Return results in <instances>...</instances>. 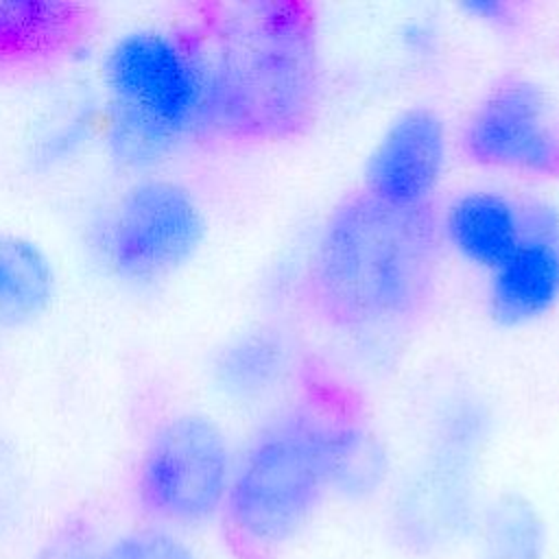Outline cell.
I'll use <instances>...</instances> for the list:
<instances>
[{
	"mask_svg": "<svg viewBox=\"0 0 559 559\" xmlns=\"http://www.w3.org/2000/svg\"><path fill=\"white\" fill-rule=\"evenodd\" d=\"M435 201L393 205L362 188L325 216L301 275V299L325 328L397 330L421 319L439 286L443 251Z\"/></svg>",
	"mask_w": 559,
	"mask_h": 559,
	"instance_id": "cell-3",
	"label": "cell"
},
{
	"mask_svg": "<svg viewBox=\"0 0 559 559\" xmlns=\"http://www.w3.org/2000/svg\"><path fill=\"white\" fill-rule=\"evenodd\" d=\"M98 13L61 0H0V81L68 61L94 35Z\"/></svg>",
	"mask_w": 559,
	"mask_h": 559,
	"instance_id": "cell-10",
	"label": "cell"
},
{
	"mask_svg": "<svg viewBox=\"0 0 559 559\" xmlns=\"http://www.w3.org/2000/svg\"><path fill=\"white\" fill-rule=\"evenodd\" d=\"M463 155L480 166L559 179V124L546 90L524 74H502L463 122Z\"/></svg>",
	"mask_w": 559,
	"mask_h": 559,
	"instance_id": "cell-7",
	"label": "cell"
},
{
	"mask_svg": "<svg viewBox=\"0 0 559 559\" xmlns=\"http://www.w3.org/2000/svg\"><path fill=\"white\" fill-rule=\"evenodd\" d=\"M441 234L465 262L491 271L522 238V201L496 190H467L441 212Z\"/></svg>",
	"mask_w": 559,
	"mask_h": 559,
	"instance_id": "cell-11",
	"label": "cell"
},
{
	"mask_svg": "<svg viewBox=\"0 0 559 559\" xmlns=\"http://www.w3.org/2000/svg\"><path fill=\"white\" fill-rule=\"evenodd\" d=\"M282 345L275 334L253 330L225 345L214 360V380L236 397L255 395L282 371Z\"/></svg>",
	"mask_w": 559,
	"mask_h": 559,
	"instance_id": "cell-14",
	"label": "cell"
},
{
	"mask_svg": "<svg viewBox=\"0 0 559 559\" xmlns=\"http://www.w3.org/2000/svg\"><path fill=\"white\" fill-rule=\"evenodd\" d=\"M96 559H197L192 546L168 528L129 531L100 548Z\"/></svg>",
	"mask_w": 559,
	"mask_h": 559,
	"instance_id": "cell-15",
	"label": "cell"
},
{
	"mask_svg": "<svg viewBox=\"0 0 559 559\" xmlns=\"http://www.w3.org/2000/svg\"><path fill=\"white\" fill-rule=\"evenodd\" d=\"M100 552L96 533L85 520H66L39 546L33 559H96Z\"/></svg>",
	"mask_w": 559,
	"mask_h": 559,
	"instance_id": "cell-16",
	"label": "cell"
},
{
	"mask_svg": "<svg viewBox=\"0 0 559 559\" xmlns=\"http://www.w3.org/2000/svg\"><path fill=\"white\" fill-rule=\"evenodd\" d=\"M559 304V207L522 201V238L489 271L487 310L502 328L526 325Z\"/></svg>",
	"mask_w": 559,
	"mask_h": 559,
	"instance_id": "cell-8",
	"label": "cell"
},
{
	"mask_svg": "<svg viewBox=\"0 0 559 559\" xmlns=\"http://www.w3.org/2000/svg\"><path fill=\"white\" fill-rule=\"evenodd\" d=\"M472 17L491 26H513L518 22V7L502 0H476L463 4Z\"/></svg>",
	"mask_w": 559,
	"mask_h": 559,
	"instance_id": "cell-18",
	"label": "cell"
},
{
	"mask_svg": "<svg viewBox=\"0 0 559 559\" xmlns=\"http://www.w3.org/2000/svg\"><path fill=\"white\" fill-rule=\"evenodd\" d=\"M443 166V120L430 107H408L373 146L365 164L362 190L393 205H424L432 201Z\"/></svg>",
	"mask_w": 559,
	"mask_h": 559,
	"instance_id": "cell-9",
	"label": "cell"
},
{
	"mask_svg": "<svg viewBox=\"0 0 559 559\" xmlns=\"http://www.w3.org/2000/svg\"><path fill=\"white\" fill-rule=\"evenodd\" d=\"M109 151L124 166H148L203 129V76L188 35L131 28L103 59Z\"/></svg>",
	"mask_w": 559,
	"mask_h": 559,
	"instance_id": "cell-4",
	"label": "cell"
},
{
	"mask_svg": "<svg viewBox=\"0 0 559 559\" xmlns=\"http://www.w3.org/2000/svg\"><path fill=\"white\" fill-rule=\"evenodd\" d=\"M476 559H544L546 526L520 496L496 498L476 518Z\"/></svg>",
	"mask_w": 559,
	"mask_h": 559,
	"instance_id": "cell-13",
	"label": "cell"
},
{
	"mask_svg": "<svg viewBox=\"0 0 559 559\" xmlns=\"http://www.w3.org/2000/svg\"><path fill=\"white\" fill-rule=\"evenodd\" d=\"M205 221L194 197L168 179L131 183L98 229V251L124 284L148 286L181 269L201 247Z\"/></svg>",
	"mask_w": 559,
	"mask_h": 559,
	"instance_id": "cell-6",
	"label": "cell"
},
{
	"mask_svg": "<svg viewBox=\"0 0 559 559\" xmlns=\"http://www.w3.org/2000/svg\"><path fill=\"white\" fill-rule=\"evenodd\" d=\"M384 454L365 426L360 404L334 378L306 369L297 395L249 441L221 511L236 559H275L317 515L330 491L373 493Z\"/></svg>",
	"mask_w": 559,
	"mask_h": 559,
	"instance_id": "cell-1",
	"label": "cell"
},
{
	"mask_svg": "<svg viewBox=\"0 0 559 559\" xmlns=\"http://www.w3.org/2000/svg\"><path fill=\"white\" fill-rule=\"evenodd\" d=\"M24 502V476L15 452L0 439V531L20 518Z\"/></svg>",
	"mask_w": 559,
	"mask_h": 559,
	"instance_id": "cell-17",
	"label": "cell"
},
{
	"mask_svg": "<svg viewBox=\"0 0 559 559\" xmlns=\"http://www.w3.org/2000/svg\"><path fill=\"white\" fill-rule=\"evenodd\" d=\"M55 295V269L44 249L15 234H0V328L39 319Z\"/></svg>",
	"mask_w": 559,
	"mask_h": 559,
	"instance_id": "cell-12",
	"label": "cell"
},
{
	"mask_svg": "<svg viewBox=\"0 0 559 559\" xmlns=\"http://www.w3.org/2000/svg\"><path fill=\"white\" fill-rule=\"evenodd\" d=\"M188 39L203 76V129L253 144L286 142L312 129L321 107L312 2L205 4Z\"/></svg>",
	"mask_w": 559,
	"mask_h": 559,
	"instance_id": "cell-2",
	"label": "cell"
},
{
	"mask_svg": "<svg viewBox=\"0 0 559 559\" xmlns=\"http://www.w3.org/2000/svg\"><path fill=\"white\" fill-rule=\"evenodd\" d=\"M234 461L221 426L201 413L164 421L138 467V500L164 524L199 526L221 515Z\"/></svg>",
	"mask_w": 559,
	"mask_h": 559,
	"instance_id": "cell-5",
	"label": "cell"
}]
</instances>
